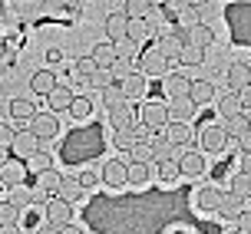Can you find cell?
I'll return each instance as SVG.
<instances>
[{
    "label": "cell",
    "instance_id": "6da1fadb",
    "mask_svg": "<svg viewBox=\"0 0 251 234\" xmlns=\"http://www.w3.org/2000/svg\"><path fill=\"white\" fill-rule=\"evenodd\" d=\"M136 63H139V73L146 76V79H162V76L169 73V66H172V63L165 60V56H162V53H159L155 47L142 49Z\"/></svg>",
    "mask_w": 251,
    "mask_h": 234
},
{
    "label": "cell",
    "instance_id": "7a4b0ae2",
    "mask_svg": "<svg viewBox=\"0 0 251 234\" xmlns=\"http://www.w3.org/2000/svg\"><path fill=\"white\" fill-rule=\"evenodd\" d=\"M43 218H47V224H53V228L60 231V228L76 221V208L66 205V201H60V198H50V201L43 205Z\"/></svg>",
    "mask_w": 251,
    "mask_h": 234
},
{
    "label": "cell",
    "instance_id": "3957f363",
    "mask_svg": "<svg viewBox=\"0 0 251 234\" xmlns=\"http://www.w3.org/2000/svg\"><path fill=\"white\" fill-rule=\"evenodd\" d=\"M139 122L155 129V132L165 129V125H169V106H165V102H155V99L142 102V106H139Z\"/></svg>",
    "mask_w": 251,
    "mask_h": 234
},
{
    "label": "cell",
    "instance_id": "277c9868",
    "mask_svg": "<svg viewBox=\"0 0 251 234\" xmlns=\"http://www.w3.org/2000/svg\"><path fill=\"white\" fill-rule=\"evenodd\" d=\"M225 145H228L225 125H218V122L201 125V152L205 155H218V152H225Z\"/></svg>",
    "mask_w": 251,
    "mask_h": 234
},
{
    "label": "cell",
    "instance_id": "5b68a950",
    "mask_svg": "<svg viewBox=\"0 0 251 234\" xmlns=\"http://www.w3.org/2000/svg\"><path fill=\"white\" fill-rule=\"evenodd\" d=\"M26 175H30V168H26V162L17 159V155H10V159L0 165V182H3V188L26 185Z\"/></svg>",
    "mask_w": 251,
    "mask_h": 234
},
{
    "label": "cell",
    "instance_id": "8992f818",
    "mask_svg": "<svg viewBox=\"0 0 251 234\" xmlns=\"http://www.w3.org/2000/svg\"><path fill=\"white\" fill-rule=\"evenodd\" d=\"M205 168H208V162H205V155H201V148H182V155H178V175H188V178H199V175H205Z\"/></svg>",
    "mask_w": 251,
    "mask_h": 234
},
{
    "label": "cell",
    "instance_id": "52a82bcc",
    "mask_svg": "<svg viewBox=\"0 0 251 234\" xmlns=\"http://www.w3.org/2000/svg\"><path fill=\"white\" fill-rule=\"evenodd\" d=\"M26 129H30V132H33L40 142H47V139H56V136H60V122H56V116H53V112H37V116L26 122Z\"/></svg>",
    "mask_w": 251,
    "mask_h": 234
},
{
    "label": "cell",
    "instance_id": "ba28073f",
    "mask_svg": "<svg viewBox=\"0 0 251 234\" xmlns=\"http://www.w3.org/2000/svg\"><path fill=\"white\" fill-rule=\"evenodd\" d=\"M222 195H225V191H218V188H212V185L208 188H195V191H192V208L199 211V214H215Z\"/></svg>",
    "mask_w": 251,
    "mask_h": 234
},
{
    "label": "cell",
    "instance_id": "9c48e42d",
    "mask_svg": "<svg viewBox=\"0 0 251 234\" xmlns=\"http://www.w3.org/2000/svg\"><path fill=\"white\" fill-rule=\"evenodd\" d=\"M100 178H102V185H106V188H113V191H123V188H126V162L109 159L106 165H102Z\"/></svg>",
    "mask_w": 251,
    "mask_h": 234
},
{
    "label": "cell",
    "instance_id": "30bf717a",
    "mask_svg": "<svg viewBox=\"0 0 251 234\" xmlns=\"http://www.w3.org/2000/svg\"><path fill=\"white\" fill-rule=\"evenodd\" d=\"M13 155H17V159H33V155H37L40 152V139L33 136V132H30V129H17V139H13Z\"/></svg>",
    "mask_w": 251,
    "mask_h": 234
},
{
    "label": "cell",
    "instance_id": "8fae6325",
    "mask_svg": "<svg viewBox=\"0 0 251 234\" xmlns=\"http://www.w3.org/2000/svg\"><path fill=\"white\" fill-rule=\"evenodd\" d=\"M165 139H169V142H176L178 148H188L192 142H195V129H192L188 122H182V119H176V122L165 125Z\"/></svg>",
    "mask_w": 251,
    "mask_h": 234
},
{
    "label": "cell",
    "instance_id": "7c38bea8",
    "mask_svg": "<svg viewBox=\"0 0 251 234\" xmlns=\"http://www.w3.org/2000/svg\"><path fill=\"white\" fill-rule=\"evenodd\" d=\"M188 89H192V79H188V76H178V73H165L162 76V93L169 99H185Z\"/></svg>",
    "mask_w": 251,
    "mask_h": 234
},
{
    "label": "cell",
    "instance_id": "4fadbf2b",
    "mask_svg": "<svg viewBox=\"0 0 251 234\" xmlns=\"http://www.w3.org/2000/svg\"><path fill=\"white\" fill-rule=\"evenodd\" d=\"M136 122H139V112H136L132 102H123V106L109 109V125L113 129H132Z\"/></svg>",
    "mask_w": 251,
    "mask_h": 234
},
{
    "label": "cell",
    "instance_id": "5bb4252c",
    "mask_svg": "<svg viewBox=\"0 0 251 234\" xmlns=\"http://www.w3.org/2000/svg\"><path fill=\"white\" fill-rule=\"evenodd\" d=\"M152 37H155V23H149V17H146V20H129L126 40H132L136 47H142V43H149Z\"/></svg>",
    "mask_w": 251,
    "mask_h": 234
},
{
    "label": "cell",
    "instance_id": "9a60e30c",
    "mask_svg": "<svg viewBox=\"0 0 251 234\" xmlns=\"http://www.w3.org/2000/svg\"><path fill=\"white\" fill-rule=\"evenodd\" d=\"M215 86L208 83V79H195L192 83V89H188V99H192V106L195 109H201V106H208V102H215Z\"/></svg>",
    "mask_w": 251,
    "mask_h": 234
},
{
    "label": "cell",
    "instance_id": "2e32d148",
    "mask_svg": "<svg viewBox=\"0 0 251 234\" xmlns=\"http://www.w3.org/2000/svg\"><path fill=\"white\" fill-rule=\"evenodd\" d=\"M119 86H123L126 99L132 102V99H142V96H146V89H149V79L139 73V70H132V73H129V76L123 79V83H119Z\"/></svg>",
    "mask_w": 251,
    "mask_h": 234
},
{
    "label": "cell",
    "instance_id": "e0dca14e",
    "mask_svg": "<svg viewBox=\"0 0 251 234\" xmlns=\"http://www.w3.org/2000/svg\"><path fill=\"white\" fill-rule=\"evenodd\" d=\"M73 89L70 86H60V83H56V89H53L50 96H47V106H50V112L53 116H60V112H70V102H73Z\"/></svg>",
    "mask_w": 251,
    "mask_h": 234
},
{
    "label": "cell",
    "instance_id": "ac0fdd59",
    "mask_svg": "<svg viewBox=\"0 0 251 234\" xmlns=\"http://www.w3.org/2000/svg\"><path fill=\"white\" fill-rule=\"evenodd\" d=\"M241 211H245V201H241V198H235L231 191H225V195H222V201H218V211H215V214H218L222 221H238Z\"/></svg>",
    "mask_w": 251,
    "mask_h": 234
},
{
    "label": "cell",
    "instance_id": "d6986e66",
    "mask_svg": "<svg viewBox=\"0 0 251 234\" xmlns=\"http://www.w3.org/2000/svg\"><path fill=\"white\" fill-rule=\"evenodd\" d=\"M182 155V148L176 142H169L165 136H155L152 139V162L159 165V162H169V159H178Z\"/></svg>",
    "mask_w": 251,
    "mask_h": 234
},
{
    "label": "cell",
    "instance_id": "ffe728a7",
    "mask_svg": "<svg viewBox=\"0 0 251 234\" xmlns=\"http://www.w3.org/2000/svg\"><path fill=\"white\" fill-rule=\"evenodd\" d=\"M152 47L159 49V53H162V56H165L169 63H176V60H178V53H182V47H185V43H182V40H178L176 33H162V37H155V43H152Z\"/></svg>",
    "mask_w": 251,
    "mask_h": 234
},
{
    "label": "cell",
    "instance_id": "44dd1931",
    "mask_svg": "<svg viewBox=\"0 0 251 234\" xmlns=\"http://www.w3.org/2000/svg\"><path fill=\"white\" fill-rule=\"evenodd\" d=\"M20 231L24 234H33L40 228V224H43V205H37V201H33V205H26L24 211H20Z\"/></svg>",
    "mask_w": 251,
    "mask_h": 234
},
{
    "label": "cell",
    "instance_id": "7402d4cb",
    "mask_svg": "<svg viewBox=\"0 0 251 234\" xmlns=\"http://www.w3.org/2000/svg\"><path fill=\"white\" fill-rule=\"evenodd\" d=\"M30 89L37 96H50L53 89H56V73L53 70H37V73L30 76Z\"/></svg>",
    "mask_w": 251,
    "mask_h": 234
},
{
    "label": "cell",
    "instance_id": "603a6c76",
    "mask_svg": "<svg viewBox=\"0 0 251 234\" xmlns=\"http://www.w3.org/2000/svg\"><path fill=\"white\" fill-rule=\"evenodd\" d=\"M89 56H93V63H96V70H113V63L119 60V56H116V47L109 43V40H106V43H96Z\"/></svg>",
    "mask_w": 251,
    "mask_h": 234
},
{
    "label": "cell",
    "instance_id": "cb8c5ba5",
    "mask_svg": "<svg viewBox=\"0 0 251 234\" xmlns=\"http://www.w3.org/2000/svg\"><path fill=\"white\" fill-rule=\"evenodd\" d=\"M218 102H215V112L222 116V119H231V116H238L241 112V102H238V93H231V89H225L222 96H215Z\"/></svg>",
    "mask_w": 251,
    "mask_h": 234
},
{
    "label": "cell",
    "instance_id": "d4e9b609",
    "mask_svg": "<svg viewBox=\"0 0 251 234\" xmlns=\"http://www.w3.org/2000/svg\"><path fill=\"white\" fill-rule=\"evenodd\" d=\"M126 185L129 188H146L149 185V165H142V162H126Z\"/></svg>",
    "mask_w": 251,
    "mask_h": 234
},
{
    "label": "cell",
    "instance_id": "484cf974",
    "mask_svg": "<svg viewBox=\"0 0 251 234\" xmlns=\"http://www.w3.org/2000/svg\"><path fill=\"white\" fill-rule=\"evenodd\" d=\"M212 40H215V33L208 23H195L192 30H185V43H192V47H199V49H208Z\"/></svg>",
    "mask_w": 251,
    "mask_h": 234
},
{
    "label": "cell",
    "instance_id": "4316f807",
    "mask_svg": "<svg viewBox=\"0 0 251 234\" xmlns=\"http://www.w3.org/2000/svg\"><path fill=\"white\" fill-rule=\"evenodd\" d=\"M248 83H251L248 63H231V66H228V89H231V93H238V89H245Z\"/></svg>",
    "mask_w": 251,
    "mask_h": 234
},
{
    "label": "cell",
    "instance_id": "83f0119b",
    "mask_svg": "<svg viewBox=\"0 0 251 234\" xmlns=\"http://www.w3.org/2000/svg\"><path fill=\"white\" fill-rule=\"evenodd\" d=\"M126 26H129V17L126 13H109V20H106V37H109V43L126 40Z\"/></svg>",
    "mask_w": 251,
    "mask_h": 234
},
{
    "label": "cell",
    "instance_id": "f1b7e54d",
    "mask_svg": "<svg viewBox=\"0 0 251 234\" xmlns=\"http://www.w3.org/2000/svg\"><path fill=\"white\" fill-rule=\"evenodd\" d=\"M60 182H63V175L60 172H53V168H47V172H37V191H43V195H56V188H60Z\"/></svg>",
    "mask_w": 251,
    "mask_h": 234
},
{
    "label": "cell",
    "instance_id": "f546056e",
    "mask_svg": "<svg viewBox=\"0 0 251 234\" xmlns=\"http://www.w3.org/2000/svg\"><path fill=\"white\" fill-rule=\"evenodd\" d=\"M53 198H60V201H66V205H76V201L83 198V188H79V182H76V178H63Z\"/></svg>",
    "mask_w": 251,
    "mask_h": 234
},
{
    "label": "cell",
    "instance_id": "4dcf8cb0",
    "mask_svg": "<svg viewBox=\"0 0 251 234\" xmlns=\"http://www.w3.org/2000/svg\"><path fill=\"white\" fill-rule=\"evenodd\" d=\"M100 102L106 106V109H116V106H123V102H129L123 93V86L119 83H109L106 89H100Z\"/></svg>",
    "mask_w": 251,
    "mask_h": 234
},
{
    "label": "cell",
    "instance_id": "1f68e13d",
    "mask_svg": "<svg viewBox=\"0 0 251 234\" xmlns=\"http://www.w3.org/2000/svg\"><path fill=\"white\" fill-rule=\"evenodd\" d=\"M7 109H10V116L17 119V122H30V119H33V116L40 112V109H37V102H26V99H13Z\"/></svg>",
    "mask_w": 251,
    "mask_h": 234
},
{
    "label": "cell",
    "instance_id": "d6a6232c",
    "mask_svg": "<svg viewBox=\"0 0 251 234\" xmlns=\"http://www.w3.org/2000/svg\"><path fill=\"white\" fill-rule=\"evenodd\" d=\"M251 129V119H248V112H238V116H231V119H225V132L228 139H241L245 132Z\"/></svg>",
    "mask_w": 251,
    "mask_h": 234
},
{
    "label": "cell",
    "instance_id": "836d02e7",
    "mask_svg": "<svg viewBox=\"0 0 251 234\" xmlns=\"http://www.w3.org/2000/svg\"><path fill=\"white\" fill-rule=\"evenodd\" d=\"M228 191H231L235 198H241V201H251V175L238 172L231 182H228Z\"/></svg>",
    "mask_w": 251,
    "mask_h": 234
},
{
    "label": "cell",
    "instance_id": "e575fe53",
    "mask_svg": "<svg viewBox=\"0 0 251 234\" xmlns=\"http://www.w3.org/2000/svg\"><path fill=\"white\" fill-rule=\"evenodd\" d=\"M70 116H73L76 122L89 119V116H93V99L89 96H73V102H70Z\"/></svg>",
    "mask_w": 251,
    "mask_h": 234
},
{
    "label": "cell",
    "instance_id": "d590c367",
    "mask_svg": "<svg viewBox=\"0 0 251 234\" xmlns=\"http://www.w3.org/2000/svg\"><path fill=\"white\" fill-rule=\"evenodd\" d=\"M113 145L123 152V155H129L132 152V145H136V136H132V129H116L113 132Z\"/></svg>",
    "mask_w": 251,
    "mask_h": 234
},
{
    "label": "cell",
    "instance_id": "8d00e7d4",
    "mask_svg": "<svg viewBox=\"0 0 251 234\" xmlns=\"http://www.w3.org/2000/svg\"><path fill=\"white\" fill-rule=\"evenodd\" d=\"M201 60H205V49H199V47H192V43H185L176 63H182V66H199Z\"/></svg>",
    "mask_w": 251,
    "mask_h": 234
},
{
    "label": "cell",
    "instance_id": "74e56055",
    "mask_svg": "<svg viewBox=\"0 0 251 234\" xmlns=\"http://www.w3.org/2000/svg\"><path fill=\"white\" fill-rule=\"evenodd\" d=\"M123 13L129 17V20H146V17L152 13V7L146 3V0H126V10Z\"/></svg>",
    "mask_w": 251,
    "mask_h": 234
},
{
    "label": "cell",
    "instance_id": "f35d334b",
    "mask_svg": "<svg viewBox=\"0 0 251 234\" xmlns=\"http://www.w3.org/2000/svg\"><path fill=\"white\" fill-rule=\"evenodd\" d=\"M73 73H76V83H86L89 76L96 73V63H93V56H79V60L73 63Z\"/></svg>",
    "mask_w": 251,
    "mask_h": 234
},
{
    "label": "cell",
    "instance_id": "ab89813d",
    "mask_svg": "<svg viewBox=\"0 0 251 234\" xmlns=\"http://www.w3.org/2000/svg\"><path fill=\"white\" fill-rule=\"evenodd\" d=\"M20 211H24V208H17L13 201H0V228L17 224V221H20Z\"/></svg>",
    "mask_w": 251,
    "mask_h": 234
},
{
    "label": "cell",
    "instance_id": "60d3db41",
    "mask_svg": "<svg viewBox=\"0 0 251 234\" xmlns=\"http://www.w3.org/2000/svg\"><path fill=\"white\" fill-rule=\"evenodd\" d=\"M178 178V159H169V162H159V182L172 185Z\"/></svg>",
    "mask_w": 251,
    "mask_h": 234
},
{
    "label": "cell",
    "instance_id": "b9f144b4",
    "mask_svg": "<svg viewBox=\"0 0 251 234\" xmlns=\"http://www.w3.org/2000/svg\"><path fill=\"white\" fill-rule=\"evenodd\" d=\"M176 23L182 26V30H192V26L199 23V10H195V7H188V3H185V7H182V10L176 13Z\"/></svg>",
    "mask_w": 251,
    "mask_h": 234
},
{
    "label": "cell",
    "instance_id": "7bdbcfd3",
    "mask_svg": "<svg viewBox=\"0 0 251 234\" xmlns=\"http://www.w3.org/2000/svg\"><path fill=\"white\" fill-rule=\"evenodd\" d=\"M113 47H116V56H119V60H139V53H142L132 40H119V43H113Z\"/></svg>",
    "mask_w": 251,
    "mask_h": 234
},
{
    "label": "cell",
    "instance_id": "ee69618b",
    "mask_svg": "<svg viewBox=\"0 0 251 234\" xmlns=\"http://www.w3.org/2000/svg\"><path fill=\"white\" fill-rule=\"evenodd\" d=\"M76 182H79V188H83V195H86V191H96V188H100V175L93 172V168H86V172H79L76 175Z\"/></svg>",
    "mask_w": 251,
    "mask_h": 234
},
{
    "label": "cell",
    "instance_id": "f6af8a7d",
    "mask_svg": "<svg viewBox=\"0 0 251 234\" xmlns=\"http://www.w3.org/2000/svg\"><path fill=\"white\" fill-rule=\"evenodd\" d=\"M10 201L17 208H26V205H33V191L26 185H17V188H10Z\"/></svg>",
    "mask_w": 251,
    "mask_h": 234
},
{
    "label": "cell",
    "instance_id": "bcb514c9",
    "mask_svg": "<svg viewBox=\"0 0 251 234\" xmlns=\"http://www.w3.org/2000/svg\"><path fill=\"white\" fill-rule=\"evenodd\" d=\"M26 168H33V172H47V168H53V155H50V152H37L33 159H26Z\"/></svg>",
    "mask_w": 251,
    "mask_h": 234
},
{
    "label": "cell",
    "instance_id": "7dc6e473",
    "mask_svg": "<svg viewBox=\"0 0 251 234\" xmlns=\"http://www.w3.org/2000/svg\"><path fill=\"white\" fill-rule=\"evenodd\" d=\"M109 83H116V79H113V70H96V73L86 79V86H93V89H106Z\"/></svg>",
    "mask_w": 251,
    "mask_h": 234
},
{
    "label": "cell",
    "instance_id": "c3c4849f",
    "mask_svg": "<svg viewBox=\"0 0 251 234\" xmlns=\"http://www.w3.org/2000/svg\"><path fill=\"white\" fill-rule=\"evenodd\" d=\"M129 155H132V162H142V165H149V162H152V142H136Z\"/></svg>",
    "mask_w": 251,
    "mask_h": 234
},
{
    "label": "cell",
    "instance_id": "681fc988",
    "mask_svg": "<svg viewBox=\"0 0 251 234\" xmlns=\"http://www.w3.org/2000/svg\"><path fill=\"white\" fill-rule=\"evenodd\" d=\"M172 102H176V116H178V119H182V122H185V119H188V116H192V109H195V106H192V99H172Z\"/></svg>",
    "mask_w": 251,
    "mask_h": 234
},
{
    "label": "cell",
    "instance_id": "f907efd6",
    "mask_svg": "<svg viewBox=\"0 0 251 234\" xmlns=\"http://www.w3.org/2000/svg\"><path fill=\"white\" fill-rule=\"evenodd\" d=\"M13 139H17V129H13V125H7V122H0V145L10 148Z\"/></svg>",
    "mask_w": 251,
    "mask_h": 234
},
{
    "label": "cell",
    "instance_id": "816d5d0a",
    "mask_svg": "<svg viewBox=\"0 0 251 234\" xmlns=\"http://www.w3.org/2000/svg\"><path fill=\"white\" fill-rule=\"evenodd\" d=\"M238 102H241V112H251V83L245 89H238Z\"/></svg>",
    "mask_w": 251,
    "mask_h": 234
},
{
    "label": "cell",
    "instance_id": "f5cc1de1",
    "mask_svg": "<svg viewBox=\"0 0 251 234\" xmlns=\"http://www.w3.org/2000/svg\"><path fill=\"white\" fill-rule=\"evenodd\" d=\"M235 224H238V231L251 234V208H245V211H241V214H238V221H235Z\"/></svg>",
    "mask_w": 251,
    "mask_h": 234
},
{
    "label": "cell",
    "instance_id": "db71d44e",
    "mask_svg": "<svg viewBox=\"0 0 251 234\" xmlns=\"http://www.w3.org/2000/svg\"><path fill=\"white\" fill-rule=\"evenodd\" d=\"M235 142H238L241 155H248V152H251V129H248V132H245V136H241V139H235Z\"/></svg>",
    "mask_w": 251,
    "mask_h": 234
},
{
    "label": "cell",
    "instance_id": "11a10c76",
    "mask_svg": "<svg viewBox=\"0 0 251 234\" xmlns=\"http://www.w3.org/2000/svg\"><path fill=\"white\" fill-rule=\"evenodd\" d=\"M241 172L251 175V152H248V155H241Z\"/></svg>",
    "mask_w": 251,
    "mask_h": 234
},
{
    "label": "cell",
    "instance_id": "9f6ffc18",
    "mask_svg": "<svg viewBox=\"0 0 251 234\" xmlns=\"http://www.w3.org/2000/svg\"><path fill=\"white\" fill-rule=\"evenodd\" d=\"M33 234H60V231H56L53 224H40V228H37V231H33Z\"/></svg>",
    "mask_w": 251,
    "mask_h": 234
},
{
    "label": "cell",
    "instance_id": "6f0895ef",
    "mask_svg": "<svg viewBox=\"0 0 251 234\" xmlns=\"http://www.w3.org/2000/svg\"><path fill=\"white\" fill-rule=\"evenodd\" d=\"M0 234H24V231H20V224H7V228H0Z\"/></svg>",
    "mask_w": 251,
    "mask_h": 234
},
{
    "label": "cell",
    "instance_id": "680465c9",
    "mask_svg": "<svg viewBox=\"0 0 251 234\" xmlns=\"http://www.w3.org/2000/svg\"><path fill=\"white\" fill-rule=\"evenodd\" d=\"M60 234H83L79 228H76V221L73 224H66V228H60Z\"/></svg>",
    "mask_w": 251,
    "mask_h": 234
},
{
    "label": "cell",
    "instance_id": "91938a15",
    "mask_svg": "<svg viewBox=\"0 0 251 234\" xmlns=\"http://www.w3.org/2000/svg\"><path fill=\"white\" fill-rule=\"evenodd\" d=\"M146 3H149L152 10H159V7H165V0H146Z\"/></svg>",
    "mask_w": 251,
    "mask_h": 234
},
{
    "label": "cell",
    "instance_id": "94428289",
    "mask_svg": "<svg viewBox=\"0 0 251 234\" xmlns=\"http://www.w3.org/2000/svg\"><path fill=\"white\" fill-rule=\"evenodd\" d=\"M205 3H208V0H188V7H195V10H199V7H205Z\"/></svg>",
    "mask_w": 251,
    "mask_h": 234
},
{
    "label": "cell",
    "instance_id": "6125c7cd",
    "mask_svg": "<svg viewBox=\"0 0 251 234\" xmlns=\"http://www.w3.org/2000/svg\"><path fill=\"white\" fill-rule=\"evenodd\" d=\"M7 152H10V148H3V145H0V165H3V162L10 159V155H7Z\"/></svg>",
    "mask_w": 251,
    "mask_h": 234
},
{
    "label": "cell",
    "instance_id": "be15d7a7",
    "mask_svg": "<svg viewBox=\"0 0 251 234\" xmlns=\"http://www.w3.org/2000/svg\"><path fill=\"white\" fill-rule=\"evenodd\" d=\"M169 234H188V231H182V228H178V231H169Z\"/></svg>",
    "mask_w": 251,
    "mask_h": 234
},
{
    "label": "cell",
    "instance_id": "e7e4bbea",
    "mask_svg": "<svg viewBox=\"0 0 251 234\" xmlns=\"http://www.w3.org/2000/svg\"><path fill=\"white\" fill-rule=\"evenodd\" d=\"M228 234H245V231H238V228H235V231H228Z\"/></svg>",
    "mask_w": 251,
    "mask_h": 234
},
{
    "label": "cell",
    "instance_id": "03108f58",
    "mask_svg": "<svg viewBox=\"0 0 251 234\" xmlns=\"http://www.w3.org/2000/svg\"><path fill=\"white\" fill-rule=\"evenodd\" d=\"M0 188H3V182H0Z\"/></svg>",
    "mask_w": 251,
    "mask_h": 234
}]
</instances>
